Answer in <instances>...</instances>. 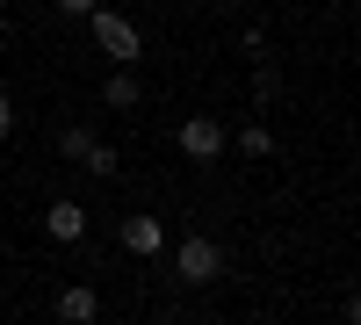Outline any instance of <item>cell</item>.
<instances>
[{
    "mask_svg": "<svg viewBox=\"0 0 361 325\" xmlns=\"http://www.w3.org/2000/svg\"><path fill=\"white\" fill-rule=\"evenodd\" d=\"M173 282H188V289L224 282V246L209 239V231H188V239H173Z\"/></svg>",
    "mask_w": 361,
    "mask_h": 325,
    "instance_id": "obj_1",
    "label": "cell"
},
{
    "mask_svg": "<svg viewBox=\"0 0 361 325\" xmlns=\"http://www.w3.org/2000/svg\"><path fill=\"white\" fill-rule=\"evenodd\" d=\"M87 29H94V44H102V58H109V66H137V58H145V29H137L130 15L94 8V15H87Z\"/></svg>",
    "mask_w": 361,
    "mask_h": 325,
    "instance_id": "obj_2",
    "label": "cell"
},
{
    "mask_svg": "<svg viewBox=\"0 0 361 325\" xmlns=\"http://www.w3.org/2000/svg\"><path fill=\"white\" fill-rule=\"evenodd\" d=\"M173 145H180V159H188V166H217V159H224V145H231V130L202 109V116H188V123L173 130Z\"/></svg>",
    "mask_w": 361,
    "mask_h": 325,
    "instance_id": "obj_3",
    "label": "cell"
},
{
    "mask_svg": "<svg viewBox=\"0 0 361 325\" xmlns=\"http://www.w3.org/2000/svg\"><path fill=\"white\" fill-rule=\"evenodd\" d=\"M44 239H51V246H80V239H87V202L58 195L51 210H44Z\"/></svg>",
    "mask_w": 361,
    "mask_h": 325,
    "instance_id": "obj_4",
    "label": "cell"
},
{
    "mask_svg": "<svg viewBox=\"0 0 361 325\" xmlns=\"http://www.w3.org/2000/svg\"><path fill=\"white\" fill-rule=\"evenodd\" d=\"M116 239H123L130 260H152V253H166V224H159L152 210H137V217H123V231H116Z\"/></svg>",
    "mask_w": 361,
    "mask_h": 325,
    "instance_id": "obj_5",
    "label": "cell"
},
{
    "mask_svg": "<svg viewBox=\"0 0 361 325\" xmlns=\"http://www.w3.org/2000/svg\"><path fill=\"white\" fill-rule=\"evenodd\" d=\"M51 311H58V325H94V318H102V289H94V282H66Z\"/></svg>",
    "mask_w": 361,
    "mask_h": 325,
    "instance_id": "obj_6",
    "label": "cell"
},
{
    "mask_svg": "<svg viewBox=\"0 0 361 325\" xmlns=\"http://www.w3.org/2000/svg\"><path fill=\"white\" fill-rule=\"evenodd\" d=\"M102 109H116V116H130V109H145V80H137L130 66H116V73L102 80Z\"/></svg>",
    "mask_w": 361,
    "mask_h": 325,
    "instance_id": "obj_7",
    "label": "cell"
},
{
    "mask_svg": "<svg viewBox=\"0 0 361 325\" xmlns=\"http://www.w3.org/2000/svg\"><path fill=\"white\" fill-rule=\"evenodd\" d=\"M224 152H238V159H253V166H260V159H275V130H267L260 116H253V123H238V130H231V145H224Z\"/></svg>",
    "mask_w": 361,
    "mask_h": 325,
    "instance_id": "obj_8",
    "label": "cell"
},
{
    "mask_svg": "<svg viewBox=\"0 0 361 325\" xmlns=\"http://www.w3.org/2000/svg\"><path fill=\"white\" fill-rule=\"evenodd\" d=\"M80 166H87V173H102V181H109V173H123V159H116V145H102V137L87 145V152H80Z\"/></svg>",
    "mask_w": 361,
    "mask_h": 325,
    "instance_id": "obj_9",
    "label": "cell"
},
{
    "mask_svg": "<svg viewBox=\"0 0 361 325\" xmlns=\"http://www.w3.org/2000/svg\"><path fill=\"white\" fill-rule=\"evenodd\" d=\"M282 94V80H275V66H267V58H260V66H253V102L267 109V102H275Z\"/></svg>",
    "mask_w": 361,
    "mask_h": 325,
    "instance_id": "obj_10",
    "label": "cell"
},
{
    "mask_svg": "<svg viewBox=\"0 0 361 325\" xmlns=\"http://www.w3.org/2000/svg\"><path fill=\"white\" fill-rule=\"evenodd\" d=\"M51 8H58V15H66V22H87V15H94V8H102V0H51Z\"/></svg>",
    "mask_w": 361,
    "mask_h": 325,
    "instance_id": "obj_11",
    "label": "cell"
},
{
    "mask_svg": "<svg viewBox=\"0 0 361 325\" xmlns=\"http://www.w3.org/2000/svg\"><path fill=\"white\" fill-rule=\"evenodd\" d=\"M8 130H15V102L0 94V137H8Z\"/></svg>",
    "mask_w": 361,
    "mask_h": 325,
    "instance_id": "obj_12",
    "label": "cell"
},
{
    "mask_svg": "<svg viewBox=\"0 0 361 325\" xmlns=\"http://www.w3.org/2000/svg\"><path fill=\"white\" fill-rule=\"evenodd\" d=\"M0 44H8V8H0Z\"/></svg>",
    "mask_w": 361,
    "mask_h": 325,
    "instance_id": "obj_13",
    "label": "cell"
},
{
    "mask_svg": "<svg viewBox=\"0 0 361 325\" xmlns=\"http://www.w3.org/2000/svg\"><path fill=\"white\" fill-rule=\"evenodd\" d=\"M195 8H217V0H195Z\"/></svg>",
    "mask_w": 361,
    "mask_h": 325,
    "instance_id": "obj_14",
    "label": "cell"
}]
</instances>
